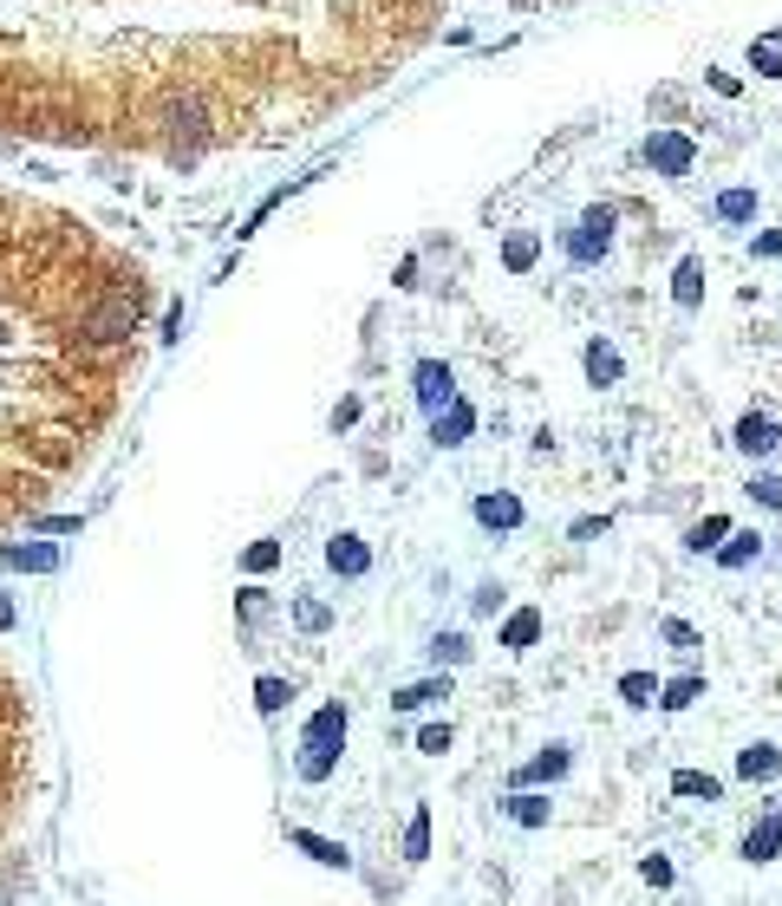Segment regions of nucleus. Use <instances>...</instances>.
I'll return each instance as SVG.
<instances>
[{
    "label": "nucleus",
    "instance_id": "f257e3e1",
    "mask_svg": "<svg viewBox=\"0 0 782 906\" xmlns=\"http://www.w3.org/2000/svg\"><path fill=\"white\" fill-rule=\"evenodd\" d=\"M143 320V280L111 268L78 222L0 203V515L40 502L92 444L111 359Z\"/></svg>",
    "mask_w": 782,
    "mask_h": 906
},
{
    "label": "nucleus",
    "instance_id": "f03ea898",
    "mask_svg": "<svg viewBox=\"0 0 782 906\" xmlns=\"http://www.w3.org/2000/svg\"><path fill=\"white\" fill-rule=\"evenodd\" d=\"M613 222H620V215L607 210V203H593V210L574 222V228H568V262H574V268H593V262L613 248Z\"/></svg>",
    "mask_w": 782,
    "mask_h": 906
},
{
    "label": "nucleus",
    "instance_id": "7ed1b4c3",
    "mask_svg": "<svg viewBox=\"0 0 782 906\" xmlns=\"http://www.w3.org/2000/svg\"><path fill=\"white\" fill-rule=\"evenodd\" d=\"M645 163H652L658 177H692V163H698V143L678 138V131H652V138H645Z\"/></svg>",
    "mask_w": 782,
    "mask_h": 906
},
{
    "label": "nucleus",
    "instance_id": "20e7f679",
    "mask_svg": "<svg viewBox=\"0 0 782 906\" xmlns=\"http://www.w3.org/2000/svg\"><path fill=\"white\" fill-rule=\"evenodd\" d=\"M776 854H782V796H770L763 822L743 835V861H750V867H763V861H776Z\"/></svg>",
    "mask_w": 782,
    "mask_h": 906
},
{
    "label": "nucleus",
    "instance_id": "39448f33",
    "mask_svg": "<svg viewBox=\"0 0 782 906\" xmlns=\"http://www.w3.org/2000/svg\"><path fill=\"white\" fill-rule=\"evenodd\" d=\"M333 731H346V711H340V704H326V711L313 717V731H307V757H300L307 776H326V744H333Z\"/></svg>",
    "mask_w": 782,
    "mask_h": 906
},
{
    "label": "nucleus",
    "instance_id": "423d86ee",
    "mask_svg": "<svg viewBox=\"0 0 782 906\" xmlns=\"http://www.w3.org/2000/svg\"><path fill=\"white\" fill-rule=\"evenodd\" d=\"M776 444H782V430L770 412H743V418H737V450H743V457H776Z\"/></svg>",
    "mask_w": 782,
    "mask_h": 906
},
{
    "label": "nucleus",
    "instance_id": "0eeeda50",
    "mask_svg": "<svg viewBox=\"0 0 782 906\" xmlns=\"http://www.w3.org/2000/svg\"><path fill=\"white\" fill-rule=\"evenodd\" d=\"M737 776H743V782H776V776H782V750H776V744H750V750H737Z\"/></svg>",
    "mask_w": 782,
    "mask_h": 906
},
{
    "label": "nucleus",
    "instance_id": "6e6552de",
    "mask_svg": "<svg viewBox=\"0 0 782 906\" xmlns=\"http://www.w3.org/2000/svg\"><path fill=\"white\" fill-rule=\"evenodd\" d=\"M757 555H763V535H757V529H730V542L717 548V567H730V574H737V567H750Z\"/></svg>",
    "mask_w": 782,
    "mask_h": 906
},
{
    "label": "nucleus",
    "instance_id": "1a4fd4ad",
    "mask_svg": "<svg viewBox=\"0 0 782 906\" xmlns=\"http://www.w3.org/2000/svg\"><path fill=\"white\" fill-rule=\"evenodd\" d=\"M672 300H678L685 313H692V307L705 300V268H698L692 255H685V262H678V275H672Z\"/></svg>",
    "mask_w": 782,
    "mask_h": 906
},
{
    "label": "nucleus",
    "instance_id": "9d476101",
    "mask_svg": "<svg viewBox=\"0 0 782 906\" xmlns=\"http://www.w3.org/2000/svg\"><path fill=\"white\" fill-rule=\"evenodd\" d=\"M418 398H425V412L443 418V405H450V372L443 365H418Z\"/></svg>",
    "mask_w": 782,
    "mask_h": 906
},
{
    "label": "nucleus",
    "instance_id": "9b49d317",
    "mask_svg": "<svg viewBox=\"0 0 782 906\" xmlns=\"http://www.w3.org/2000/svg\"><path fill=\"white\" fill-rule=\"evenodd\" d=\"M476 522H483V529H515V522H522V502H515V495H483V502H476Z\"/></svg>",
    "mask_w": 782,
    "mask_h": 906
},
{
    "label": "nucleus",
    "instance_id": "f8f14e48",
    "mask_svg": "<svg viewBox=\"0 0 782 906\" xmlns=\"http://www.w3.org/2000/svg\"><path fill=\"white\" fill-rule=\"evenodd\" d=\"M717 222H730V228L757 222V190H724V196H717Z\"/></svg>",
    "mask_w": 782,
    "mask_h": 906
},
{
    "label": "nucleus",
    "instance_id": "ddd939ff",
    "mask_svg": "<svg viewBox=\"0 0 782 906\" xmlns=\"http://www.w3.org/2000/svg\"><path fill=\"white\" fill-rule=\"evenodd\" d=\"M724 535H730V515H705V522L685 535V548H692V555H717V548H724Z\"/></svg>",
    "mask_w": 782,
    "mask_h": 906
},
{
    "label": "nucleus",
    "instance_id": "4468645a",
    "mask_svg": "<svg viewBox=\"0 0 782 906\" xmlns=\"http://www.w3.org/2000/svg\"><path fill=\"white\" fill-rule=\"evenodd\" d=\"M587 379H593V385H620V352L607 347V340L587 347Z\"/></svg>",
    "mask_w": 782,
    "mask_h": 906
},
{
    "label": "nucleus",
    "instance_id": "2eb2a0df",
    "mask_svg": "<svg viewBox=\"0 0 782 906\" xmlns=\"http://www.w3.org/2000/svg\"><path fill=\"white\" fill-rule=\"evenodd\" d=\"M672 789H678V796H705V802H717V796H724V782H717V776H705V769H678V776H672Z\"/></svg>",
    "mask_w": 782,
    "mask_h": 906
},
{
    "label": "nucleus",
    "instance_id": "dca6fc26",
    "mask_svg": "<svg viewBox=\"0 0 782 906\" xmlns=\"http://www.w3.org/2000/svg\"><path fill=\"white\" fill-rule=\"evenodd\" d=\"M535 632H542V614H515V620L502 627V646L522 652V646H535Z\"/></svg>",
    "mask_w": 782,
    "mask_h": 906
},
{
    "label": "nucleus",
    "instance_id": "f3484780",
    "mask_svg": "<svg viewBox=\"0 0 782 906\" xmlns=\"http://www.w3.org/2000/svg\"><path fill=\"white\" fill-rule=\"evenodd\" d=\"M561 769H568V750H561V744H555V750H548V757H535V764L522 769V776H515V782H555V776H561Z\"/></svg>",
    "mask_w": 782,
    "mask_h": 906
},
{
    "label": "nucleus",
    "instance_id": "a211bd4d",
    "mask_svg": "<svg viewBox=\"0 0 782 906\" xmlns=\"http://www.w3.org/2000/svg\"><path fill=\"white\" fill-rule=\"evenodd\" d=\"M476 424V412L470 405H450V418H437V444H463V430Z\"/></svg>",
    "mask_w": 782,
    "mask_h": 906
},
{
    "label": "nucleus",
    "instance_id": "6ab92c4d",
    "mask_svg": "<svg viewBox=\"0 0 782 906\" xmlns=\"http://www.w3.org/2000/svg\"><path fill=\"white\" fill-rule=\"evenodd\" d=\"M692 697H705V679H698V672H692V679H672V685H665V697H658V704H665V711H685V704H692Z\"/></svg>",
    "mask_w": 782,
    "mask_h": 906
},
{
    "label": "nucleus",
    "instance_id": "aec40b11",
    "mask_svg": "<svg viewBox=\"0 0 782 906\" xmlns=\"http://www.w3.org/2000/svg\"><path fill=\"white\" fill-rule=\"evenodd\" d=\"M620 697H626V704H652V697H658L652 672H626V679H620Z\"/></svg>",
    "mask_w": 782,
    "mask_h": 906
},
{
    "label": "nucleus",
    "instance_id": "412c9836",
    "mask_svg": "<svg viewBox=\"0 0 782 906\" xmlns=\"http://www.w3.org/2000/svg\"><path fill=\"white\" fill-rule=\"evenodd\" d=\"M437 697H450V685H443V679H430V685H411V692H398V711H418V704H437Z\"/></svg>",
    "mask_w": 782,
    "mask_h": 906
},
{
    "label": "nucleus",
    "instance_id": "4be33fe9",
    "mask_svg": "<svg viewBox=\"0 0 782 906\" xmlns=\"http://www.w3.org/2000/svg\"><path fill=\"white\" fill-rule=\"evenodd\" d=\"M508 816H515V822H528V829H542V822H548V802H542V796H515V802H508Z\"/></svg>",
    "mask_w": 782,
    "mask_h": 906
},
{
    "label": "nucleus",
    "instance_id": "5701e85b",
    "mask_svg": "<svg viewBox=\"0 0 782 906\" xmlns=\"http://www.w3.org/2000/svg\"><path fill=\"white\" fill-rule=\"evenodd\" d=\"M333 567H340V574H365V548H358L353 535H346V542H333Z\"/></svg>",
    "mask_w": 782,
    "mask_h": 906
},
{
    "label": "nucleus",
    "instance_id": "b1692460",
    "mask_svg": "<svg viewBox=\"0 0 782 906\" xmlns=\"http://www.w3.org/2000/svg\"><path fill=\"white\" fill-rule=\"evenodd\" d=\"M750 66L763 72V78H782V53L770 46V40H757V46H750Z\"/></svg>",
    "mask_w": 782,
    "mask_h": 906
},
{
    "label": "nucleus",
    "instance_id": "393cba45",
    "mask_svg": "<svg viewBox=\"0 0 782 906\" xmlns=\"http://www.w3.org/2000/svg\"><path fill=\"white\" fill-rule=\"evenodd\" d=\"M750 495H757L763 509H782V477H770V470H763V477H750Z\"/></svg>",
    "mask_w": 782,
    "mask_h": 906
},
{
    "label": "nucleus",
    "instance_id": "a878e982",
    "mask_svg": "<svg viewBox=\"0 0 782 906\" xmlns=\"http://www.w3.org/2000/svg\"><path fill=\"white\" fill-rule=\"evenodd\" d=\"M658 632H665V646H672V652H698V632L685 627V620H665Z\"/></svg>",
    "mask_w": 782,
    "mask_h": 906
},
{
    "label": "nucleus",
    "instance_id": "bb28decb",
    "mask_svg": "<svg viewBox=\"0 0 782 906\" xmlns=\"http://www.w3.org/2000/svg\"><path fill=\"white\" fill-rule=\"evenodd\" d=\"M502 255H508V268L522 275V268L535 262V235H508V248H502Z\"/></svg>",
    "mask_w": 782,
    "mask_h": 906
},
{
    "label": "nucleus",
    "instance_id": "cd10ccee",
    "mask_svg": "<svg viewBox=\"0 0 782 906\" xmlns=\"http://www.w3.org/2000/svg\"><path fill=\"white\" fill-rule=\"evenodd\" d=\"M640 874L652 881V887H672V861H665V854H652V861H645Z\"/></svg>",
    "mask_w": 782,
    "mask_h": 906
},
{
    "label": "nucleus",
    "instance_id": "c85d7f7f",
    "mask_svg": "<svg viewBox=\"0 0 782 906\" xmlns=\"http://www.w3.org/2000/svg\"><path fill=\"white\" fill-rule=\"evenodd\" d=\"M463 652H470V639H463V632H443V639H437V659H463Z\"/></svg>",
    "mask_w": 782,
    "mask_h": 906
},
{
    "label": "nucleus",
    "instance_id": "c756f323",
    "mask_svg": "<svg viewBox=\"0 0 782 906\" xmlns=\"http://www.w3.org/2000/svg\"><path fill=\"white\" fill-rule=\"evenodd\" d=\"M418 744H425L430 757H443V750H450V731H443V724H430V731L418 737Z\"/></svg>",
    "mask_w": 782,
    "mask_h": 906
},
{
    "label": "nucleus",
    "instance_id": "7c9ffc66",
    "mask_svg": "<svg viewBox=\"0 0 782 906\" xmlns=\"http://www.w3.org/2000/svg\"><path fill=\"white\" fill-rule=\"evenodd\" d=\"M281 697H287L281 679H261V711H281Z\"/></svg>",
    "mask_w": 782,
    "mask_h": 906
},
{
    "label": "nucleus",
    "instance_id": "2f4dec72",
    "mask_svg": "<svg viewBox=\"0 0 782 906\" xmlns=\"http://www.w3.org/2000/svg\"><path fill=\"white\" fill-rule=\"evenodd\" d=\"M425 841H430V829H425V816H418V822H411V835H405V848H411V854H425Z\"/></svg>",
    "mask_w": 782,
    "mask_h": 906
},
{
    "label": "nucleus",
    "instance_id": "473e14b6",
    "mask_svg": "<svg viewBox=\"0 0 782 906\" xmlns=\"http://www.w3.org/2000/svg\"><path fill=\"white\" fill-rule=\"evenodd\" d=\"M757 255H770V262H782V235H763V242H757Z\"/></svg>",
    "mask_w": 782,
    "mask_h": 906
},
{
    "label": "nucleus",
    "instance_id": "72a5a7b5",
    "mask_svg": "<svg viewBox=\"0 0 782 906\" xmlns=\"http://www.w3.org/2000/svg\"><path fill=\"white\" fill-rule=\"evenodd\" d=\"M770 46H782V26H776V33H770Z\"/></svg>",
    "mask_w": 782,
    "mask_h": 906
}]
</instances>
